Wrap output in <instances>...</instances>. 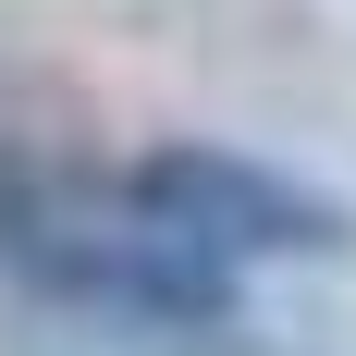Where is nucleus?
Masks as SVG:
<instances>
[{"instance_id": "obj_1", "label": "nucleus", "mask_w": 356, "mask_h": 356, "mask_svg": "<svg viewBox=\"0 0 356 356\" xmlns=\"http://www.w3.org/2000/svg\"><path fill=\"white\" fill-rule=\"evenodd\" d=\"M111 209L147 221V234H172V246L221 258V270H258V258H344L356 221L344 197H320V184H295L283 160H246V147L221 136H160L123 160V184H111Z\"/></svg>"}, {"instance_id": "obj_2", "label": "nucleus", "mask_w": 356, "mask_h": 356, "mask_svg": "<svg viewBox=\"0 0 356 356\" xmlns=\"http://www.w3.org/2000/svg\"><path fill=\"white\" fill-rule=\"evenodd\" d=\"M25 295L74 307V320H111V332H147V344H234L246 332V270L147 234V221H49L25 258Z\"/></svg>"}, {"instance_id": "obj_3", "label": "nucleus", "mask_w": 356, "mask_h": 356, "mask_svg": "<svg viewBox=\"0 0 356 356\" xmlns=\"http://www.w3.org/2000/svg\"><path fill=\"white\" fill-rule=\"evenodd\" d=\"M49 234V172L25 160V136H0V258H25Z\"/></svg>"}]
</instances>
